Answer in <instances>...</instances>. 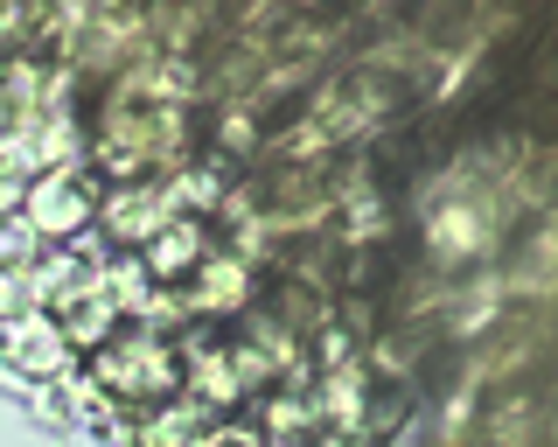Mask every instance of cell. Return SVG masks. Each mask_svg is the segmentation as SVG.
I'll list each match as a JSON object with an SVG mask.
<instances>
[{
    "label": "cell",
    "instance_id": "6da1fadb",
    "mask_svg": "<svg viewBox=\"0 0 558 447\" xmlns=\"http://www.w3.org/2000/svg\"><path fill=\"white\" fill-rule=\"evenodd\" d=\"M182 301L196 307V315H231V307L252 301V259L244 252H209L196 266V280L182 287Z\"/></svg>",
    "mask_w": 558,
    "mask_h": 447
},
{
    "label": "cell",
    "instance_id": "7a4b0ae2",
    "mask_svg": "<svg viewBox=\"0 0 558 447\" xmlns=\"http://www.w3.org/2000/svg\"><path fill=\"white\" fill-rule=\"evenodd\" d=\"M209 252H217V245H209V217H174L168 231L140 252V266L168 287V280H196V266L209 259Z\"/></svg>",
    "mask_w": 558,
    "mask_h": 447
},
{
    "label": "cell",
    "instance_id": "3957f363",
    "mask_svg": "<svg viewBox=\"0 0 558 447\" xmlns=\"http://www.w3.org/2000/svg\"><path fill=\"white\" fill-rule=\"evenodd\" d=\"M203 447H266L258 434H244V426H217V434H209Z\"/></svg>",
    "mask_w": 558,
    "mask_h": 447
}]
</instances>
